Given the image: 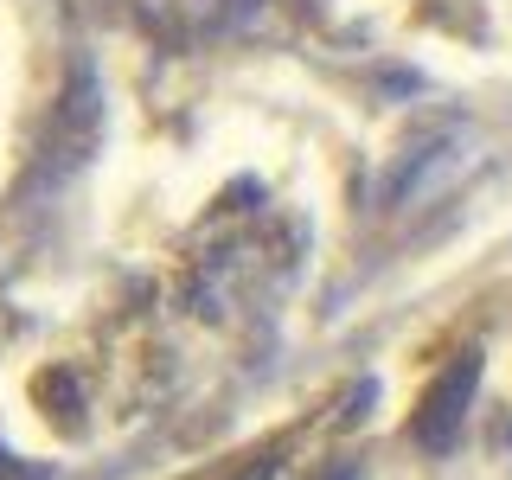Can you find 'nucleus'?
<instances>
[{
  "label": "nucleus",
  "instance_id": "1",
  "mask_svg": "<svg viewBox=\"0 0 512 480\" xmlns=\"http://www.w3.org/2000/svg\"><path fill=\"white\" fill-rule=\"evenodd\" d=\"M474 384H480V352H461V359H448L436 384L423 391V404H416V423L410 436L423 455H448V448L461 442V423H468L474 410Z\"/></svg>",
  "mask_w": 512,
  "mask_h": 480
}]
</instances>
